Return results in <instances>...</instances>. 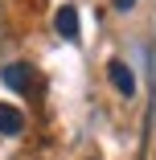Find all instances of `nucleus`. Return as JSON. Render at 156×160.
<instances>
[{"label":"nucleus","instance_id":"f257e3e1","mask_svg":"<svg viewBox=\"0 0 156 160\" xmlns=\"http://www.w3.org/2000/svg\"><path fill=\"white\" fill-rule=\"evenodd\" d=\"M107 78H111V86L123 94V99H132V94H136V74L123 66L119 58H111V62H107Z\"/></svg>","mask_w":156,"mask_h":160},{"label":"nucleus","instance_id":"f03ea898","mask_svg":"<svg viewBox=\"0 0 156 160\" xmlns=\"http://www.w3.org/2000/svg\"><path fill=\"white\" fill-rule=\"evenodd\" d=\"M53 29H58V37H66V41H74L78 45V8L74 4H62L58 12H53Z\"/></svg>","mask_w":156,"mask_h":160},{"label":"nucleus","instance_id":"7ed1b4c3","mask_svg":"<svg viewBox=\"0 0 156 160\" xmlns=\"http://www.w3.org/2000/svg\"><path fill=\"white\" fill-rule=\"evenodd\" d=\"M0 82L8 90H25L29 86V62H8V66L0 70Z\"/></svg>","mask_w":156,"mask_h":160},{"label":"nucleus","instance_id":"20e7f679","mask_svg":"<svg viewBox=\"0 0 156 160\" xmlns=\"http://www.w3.org/2000/svg\"><path fill=\"white\" fill-rule=\"evenodd\" d=\"M21 127H25V115H21V107H13V103H0V136H21Z\"/></svg>","mask_w":156,"mask_h":160},{"label":"nucleus","instance_id":"39448f33","mask_svg":"<svg viewBox=\"0 0 156 160\" xmlns=\"http://www.w3.org/2000/svg\"><path fill=\"white\" fill-rule=\"evenodd\" d=\"M132 4H136V0H115V8H119V12H128Z\"/></svg>","mask_w":156,"mask_h":160}]
</instances>
